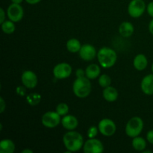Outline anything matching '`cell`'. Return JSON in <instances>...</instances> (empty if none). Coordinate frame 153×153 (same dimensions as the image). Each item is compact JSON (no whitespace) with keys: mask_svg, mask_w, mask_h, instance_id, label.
<instances>
[{"mask_svg":"<svg viewBox=\"0 0 153 153\" xmlns=\"http://www.w3.org/2000/svg\"><path fill=\"white\" fill-rule=\"evenodd\" d=\"M26 101L30 105H37L41 101V96L37 93H31L26 97Z\"/></svg>","mask_w":153,"mask_h":153,"instance_id":"603a6c76","label":"cell"},{"mask_svg":"<svg viewBox=\"0 0 153 153\" xmlns=\"http://www.w3.org/2000/svg\"><path fill=\"white\" fill-rule=\"evenodd\" d=\"M131 144L135 150L140 151V152H143L146 147V141L145 140V139L141 137H139V136L133 138Z\"/></svg>","mask_w":153,"mask_h":153,"instance_id":"44dd1931","label":"cell"},{"mask_svg":"<svg viewBox=\"0 0 153 153\" xmlns=\"http://www.w3.org/2000/svg\"><path fill=\"white\" fill-rule=\"evenodd\" d=\"M134 31V25L130 22H123L119 27L120 34L123 37H131Z\"/></svg>","mask_w":153,"mask_h":153,"instance_id":"e0dca14e","label":"cell"},{"mask_svg":"<svg viewBox=\"0 0 153 153\" xmlns=\"http://www.w3.org/2000/svg\"><path fill=\"white\" fill-rule=\"evenodd\" d=\"M102 96L103 98L107 102H115L117 100L119 94H118V91L116 88L110 85V86L104 88L102 92Z\"/></svg>","mask_w":153,"mask_h":153,"instance_id":"9a60e30c","label":"cell"},{"mask_svg":"<svg viewBox=\"0 0 153 153\" xmlns=\"http://www.w3.org/2000/svg\"><path fill=\"white\" fill-rule=\"evenodd\" d=\"M73 91L79 98H85L91 92V83L86 76L76 78L73 84Z\"/></svg>","mask_w":153,"mask_h":153,"instance_id":"3957f363","label":"cell"},{"mask_svg":"<svg viewBox=\"0 0 153 153\" xmlns=\"http://www.w3.org/2000/svg\"><path fill=\"white\" fill-rule=\"evenodd\" d=\"M7 15L9 19L14 22H18L23 18L24 10L20 4L12 3L7 10Z\"/></svg>","mask_w":153,"mask_h":153,"instance_id":"30bf717a","label":"cell"},{"mask_svg":"<svg viewBox=\"0 0 153 153\" xmlns=\"http://www.w3.org/2000/svg\"><path fill=\"white\" fill-rule=\"evenodd\" d=\"M15 151V144L10 139H3L0 142V152L13 153Z\"/></svg>","mask_w":153,"mask_h":153,"instance_id":"d6986e66","label":"cell"},{"mask_svg":"<svg viewBox=\"0 0 153 153\" xmlns=\"http://www.w3.org/2000/svg\"><path fill=\"white\" fill-rule=\"evenodd\" d=\"M61 123L65 129L68 130V131H72V130H75L78 127L79 120L73 115L67 114L65 116H63Z\"/></svg>","mask_w":153,"mask_h":153,"instance_id":"4fadbf2b","label":"cell"},{"mask_svg":"<svg viewBox=\"0 0 153 153\" xmlns=\"http://www.w3.org/2000/svg\"><path fill=\"white\" fill-rule=\"evenodd\" d=\"M143 128V121L139 117H131L126 126V134L129 137H134L139 136Z\"/></svg>","mask_w":153,"mask_h":153,"instance_id":"277c9868","label":"cell"},{"mask_svg":"<svg viewBox=\"0 0 153 153\" xmlns=\"http://www.w3.org/2000/svg\"><path fill=\"white\" fill-rule=\"evenodd\" d=\"M76 76L77 78L84 77L85 76V70H83V69H78L76 71Z\"/></svg>","mask_w":153,"mask_h":153,"instance_id":"4dcf8cb0","label":"cell"},{"mask_svg":"<svg viewBox=\"0 0 153 153\" xmlns=\"http://www.w3.org/2000/svg\"><path fill=\"white\" fill-rule=\"evenodd\" d=\"M40 1L41 0H25V1L30 4H36L40 2Z\"/></svg>","mask_w":153,"mask_h":153,"instance_id":"d6a6232c","label":"cell"},{"mask_svg":"<svg viewBox=\"0 0 153 153\" xmlns=\"http://www.w3.org/2000/svg\"><path fill=\"white\" fill-rule=\"evenodd\" d=\"M134 67L138 71H142L145 70L148 65V60L146 55L143 54H138L136 55L133 61Z\"/></svg>","mask_w":153,"mask_h":153,"instance_id":"2e32d148","label":"cell"},{"mask_svg":"<svg viewBox=\"0 0 153 153\" xmlns=\"http://www.w3.org/2000/svg\"><path fill=\"white\" fill-rule=\"evenodd\" d=\"M0 16H1V18H0V23L1 24L3 22L5 21V13H4V10L2 7L0 8Z\"/></svg>","mask_w":153,"mask_h":153,"instance_id":"1f68e13d","label":"cell"},{"mask_svg":"<svg viewBox=\"0 0 153 153\" xmlns=\"http://www.w3.org/2000/svg\"><path fill=\"white\" fill-rule=\"evenodd\" d=\"M152 73H153V64H152Z\"/></svg>","mask_w":153,"mask_h":153,"instance_id":"8d00e7d4","label":"cell"},{"mask_svg":"<svg viewBox=\"0 0 153 153\" xmlns=\"http://www.w3.org/2000/svg\"><path fill=\"white\" fill-rule=\"evenodd\" d=\"M22 153H33V151L30 149H25L22 151Z\"/></svg>","mask_w":153,"mask_h":153,"instance_id":"e575fe53","label":"cell"},{"mask_svg":"<svg viewBox=\"0 0 153 153\" xmlns=\"http://www.w3.org/2000/svg\"><path fill=\"white\" fill-rule=\"evenodd\" d=\"M21 81L26 88L28 89H33L36 88L38 82L37 76L35 73L31 70H25L22 73V76H21Z\"/></svg>","mask_w":153,"mask_h":153,"instance_id":"8fae6325","label":"cell"},{"mask_svg":"<svg viewBox=\"0 0 153 153\" xmlns=\"http://www.w3.org/2000/svg\"><path fill=\"white\" fill-rule=\"evenodd\" d=\"M25 87L22 86H19L16 88V93L19 96H21V97H24L25 95Z\"/></svg>","mask_w":153,"mask_h":153,"instance_id":"4316f807","label":"cell"},{"mask_svg":"<svg viewBox=\"0 0 153 153\" xmlns=\"http://www.w3.org/2000/svg\"><path fill=\"white\" fill-rule=\"evenodd\" d=\"M23 0H11L12 3H15V4H21Z\"/></svg>","mask_w":153,"mask_h":153,"instance_id":"d590c367","label":"cell"},{"mask_svg":"<svg viewBox=\"0 0 153 153\" xmlns=\"http://www.w3.org/2000/svg\"><path fill=\"white\" fill-rule=\"evenodd\" d=\"M99 131L105 137H111L116 132L117 126L112 120L105 118L100 121L98 124Z\"/></svg>","mask_w":153,"mask_h":153,"instance_id":"8992f818","label":"cell"},{"mask_svg":"<svg viewBox=\"0 0 153 153\" xmlns=\"http://www.w3.org/2000/svg\"><path fill=\"white\" fill-rule=\"evenodd\" d=\"M56 112L61 116H65L69 112V106L66 103H60L57 105Z\"/></svg>","mask_w":153,"mask_h":153,"instance_id":"d4e9b609","label":"cell"},{"mask_svg":"<svg viewBox=\"0 0 153 153\" xmlns=\"http://www.w3.org/2000/svg\"><path fill=\"white\" fill-rule=\"evenodd\" d=\"M63 143L67 151L70 152H77L84 146L83 136L78 131L72 130L65 133L63 137Z\"/></svg>","mask_w":153,"mask_h":153,"instance_id":"6da1fadb","label":"cell"},{"mask_svg":"<svg viewBox=\"0 0 153 153\" xmlns=\"http://www.w3.org/2000/svg\"><path fill=\"white\" fill-rule=\"evenodd\" d=\"M41 122L43 126L49 128L58 126L61 122V115L56 111H48L42 116Z\"/></svg>","mask_w":153,"mask_h":153,"instance_id":"52a82bcc","label":"cell"},{"mask_svg":"<svg viewBox=\"0 0 153 153\" xmlns=\"http://www.w3.org/2000/svg\"><path fill=\"white\" fill-rule=\"evenodd\" d=\"M82 46V45L81 44L80 41L76 38L70 39V40H68V41L67 42V44H66L67 50L70 52H71V53H76V52H79V51H80Z\"/></svg>","mask_w":153,"mask_h":153,"instance_id":"ffe728a7","label":"cell"},{"mask_svg":"<svg viewBox=\"0 0 153 153\" xmlns=\"http://www.w3.org/2000/svg\"><path fill=\"white\" fill-rule=\"evenodd\" d=\"M83 151L85 153H102L104 151V146L99 139L89 138L84 143Z\"/></svg>","mask_w":153,"mask_h":153,"instance_id":"9c48e42d","label":"cell"},{"mask_svg":"<svg viewBox=\"0 0 153 153\" xmlns=\"http://www.w3.org/2000/svg\"><path fill=\"white\" fill-rule=\"evenodd\" d=\"M146 8L143 0H131L128 6V13L131 17L138 18L143 14Z\"/></svg>","mask_w":153,"mask_h":153,"instance_id":"5b68a950","label":"cell"},{"mask_svg":"<svg viewBox=\"0 0 153 153\" xmlns=\"http://www.w3.org/2000/svg\"><path fill=\"white\" fill-rule=\"evenodd\" d=\"M149 32L153 35V19L150 21V22L149 24Z\"/></svg>","mask_w":153,"mask_h":153,"instance_id":"836d02e7","label":"cell"},{"mask_svg":"<svg viewBox=\"0 0 153 153\" xmlns=\"http://www.w3.org/2000/svg\"><path fill=\"white\" fill-rule=\"evenodd\" d=\"M140 88L146 95H153V73L146 75L143 78L140 83Z\"/></svg>","mask_w":153,"mask_h":153,"instance_id":"5bb4252c","label":"cell"},{"mask_svg":"<svg viewBox=\"0 0 153 153\" xmlns=\"http://www.w3.org/2000/svg\"><path fill=\"white\" fill-rule=\"evenodd\" d=\"M100 73H101V70L100 66L97 64H90L85 69V76L89 79H95L100 77Z\"/></svg>","mask_w":153,"mask_h":153,"instance_id":"ac0fdd59","label":"cell"},{"mask_svg":"<svg viewBox=\"0 0 153 153\" xmlns=\"http://www.w3.org/2000/svg\"><path fill=\"white\" fill-rule=\"evenodd\" d=\"M97 59L103 68H111L117 60V55L113 49L102 47L97 52Z\"/></svg>","mask_w":153,"mask_h":153,"instance_id":"7a4b0ae2","label":"cell"},{"mask_svg":"<svg viewBox=\"0 0 153 153\" xmlns=\"http://www.w3.org/2000/svg\"><path fill=\"white\" fill-rule=\"evenodd\" d=\"M73 69L68 63H60L55 66L53 69L54 77L57 79H67L71 75Z\"/></svg>","mask_w":153,"mask_h":153,"instance_id":"ba28073f","label":"cell"},{"mask_svg":"<svg viewBox=\"0 0 153 153\" xmlns=\"http://www.w3.org/2000/svg\"><path fill=\"white\" fill-rule=\"evenodd\" d=\"M6 108L5 102L2 97H0V113L2 114L4 111V109Z\"/></svg>","mask_w":153,"mask_h":153,"instance_id":"f546056e","label":"cell"},{"mask_svg":"<svg viewBox=\"0 0 153 153\" xmlns=\"http://www.w3.org/2000/svg\"><path fill=\"white\" fill-rule=\"evenodd\" d=\"M146 140L151 144H153V129L150 130L146 134Z\"/></svg>","mask_w":153,"mask_h":153,"instance_id":"83f0119b","label":"cell"},{"mask_svg":"<svg viewBox=\"0 0 153 153\" xmlns=\"http://www.w3.org/2000/svg\"><path fill=\"white\" fill-rule=\"evenodd\" d=\"M1 30L4 33L7 34H13L15 31V25L14 22L11 20H5L4 22H3L1 24Z\"/></svg>","mask_w":153,"mask_h":153,"instance_id":"7402d4cb","label":"cell"},{"mask_svg":"<svg viewBox=\"0 0 153 153\" xmlns=\"http://www.w3.org/2000/svg\"><path fill=\"white\" fill-rule=\"evenodd\" d=\"M79 53L80 58L85 61H92L96 58V56H97L96 48L93 45L88 43L82 45Z\"/></svg>","mask_w":153,"mask_h":153,"instance_id":"7c38bea8","label":"cell"},{"mask_svg":"<svg viewBox=\"0 0 153 153\" xmlns=\"http://www.w3.org/2000/svg\"><path fill=\"white\" fill-rule=\"evenodd\" d=\"M146 10L149 16L153 17V1H151L148 4L147 7H146Z\"/></svg>","mask_w":153,"mask_h":153,"instance_id":"f1b7e54d","label":"cell"},{"mask_svg":"<svg viewBox=\"0 0 153 153\" xmlns=\"http://www.w3.org/2000/svg\"><path fill=\"white\" fill-rule=\"evenodd\" d=\"M99 128L98 127L96 126H91L88 128V137L89 138H95L98 134Z\"/></svg>","mask_w":153,"mask_h":153,"instance_id":"484cf974","label":"cell"},{"mask_svg":"<svg viewBox=\"0 0 153 153\" xmlns=\"http://www.w3.org/2000/svg\"><path fill=\"white\" fill-rule=\"evenodd\" d=\"M98 82L100 87H102L103 88H105L111 85V79L107 74L100 75V77H99Z\"/></svg>","mask_w":153,"mask_h":153,"instance_id":"cb8c5ba5","label":"cell"}]
</instances>
